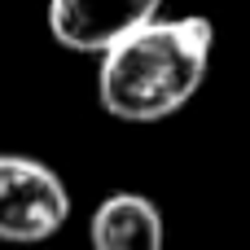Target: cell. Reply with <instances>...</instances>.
I'll return each mask as SVG.
<instances>
[{
	"instance_id": "1",
	"label": "cell",
	"mask_w": 250,
	"mask_h": 250,
	"mask_svg": "<svg viewBox=\"0 0 250 250\" xmlns=\"http://www.w3.org/2000/svg\"><path fill=\"white\" fill-rule=\"evenodd\" d=\"M215 26L202 13L154 18L123 35L97 62V101L119 123H163L180 114L207 83Z\"/></svg>"
},
{
	"instance_id": "2",
	"label": "cell",
	"mask_w": 250,
	"mask_h": 250,
	"mask_svg": "<svg viewBox=\"0 0 250 250\" xmlns=\"http://www.w3.org/2000/svg\"><path fill=\"white\" fill-rule=\"evenodd\" d=\"M66 220H70L66 180L31 154H0V242L40 246L57 237Z\"/></svg>"
},
{
	"instance_id": "3",
	"label": "cell",
	"mask_w": 250,
	"mask_h": 250,
	"mask_svg": "<svg viewBox=\"0 0 250 250\" xmlns=\"http://www.w3.org/2000/svg\"><path fill=\"white\" fill-rule=\"evenodd\" d=\"M167 0H48V35L70 53L101 57L163 13Z\"/></svg>"
},
{
	"instance_id": "4",
	"label": "cell",
	"mask_w": 250,
	"mask_h": 250,
	"mask_svg": "<svg viewBox=\"0 0 250 250\" xmlns=\"http://www.w3.org/2000/svg\"><path fill=\"white\" fill-rule=\"evenodd\" d=\"M88 246L92 250H163L167 224L154 198L145 193H110L88 215Z\"/></svg>"
}]
</instances>
